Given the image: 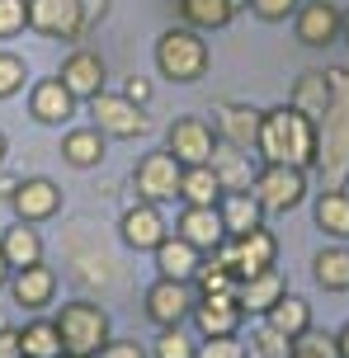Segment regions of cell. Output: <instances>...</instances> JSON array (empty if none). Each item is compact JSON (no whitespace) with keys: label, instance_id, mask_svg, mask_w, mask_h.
Listing matches in <instances>:
<instances>
[{"label":"cell","instance_id":"cell-17","mask_svg":"<svg viewBox=\"0 0 349 358\" xmlns=\"http://www.w3.org/2000/svg\"><path fill=\"white\" fill-rule=\"evenodd\" d=\"M76 104H80V99L62 85V76H48V80H38V85L29 90V113H34V123H43V127L71 123Z\"/></svg>","mask_w":349,"mask_h":358},{"label":"cell","instance_id":"cell-21","mask_svg":"<svg viewBox=\"0 0 349 358\" xmlns=\"http://www.w3.org/2000/svg\"><path fill=\"white\" fill-rule=\"evenodd\" d=\"M175 236H184L194 250L213 255L227 241V227H222V213L218 208H184L180 222H175Z\"/></svg>","mask_w":349,"mask_h":358},{"label":"cell","instance_id":"cell-47","mask_svg":"<svg viewBox=\"0 0 349 358\" xmlns=\"http://www.w3.org/2000/svg\"><path fill=\"white\" fill-rule=\"evenodd\" d=\"M15 189H19V179H15V175H0V198H5V203L15 198Z\"/></svg>","mask_w":349,"mask_h":358},{"label":"cell","instance_id":"cell-44","mask_svg":"<svg viewBox=\"0 0 349 358\" xmlns=\"http://www.w3.org/2000/svg\"><path fill=\"white\" fill-rule=\"evenodd\" d=\"M123 94H128L132 104L147 108L151 104V80H147V76H128V80H123Z\"/></svg>","mask_w":349,"mask_h":358},{"label":"cell","instance_id":"cell-9","mask_svg":"<svg viewBox=\"0 0 349 358\" xmlns=\"http://www.w3.org/2000/svg\"><path fill=\"white\" fill-rule=\"evenodd\" d=\"M307 189H312V179L297 165H259L255 175V198L264 203V213H293L307 198Z\"/></svg>","mask_w":349,"mask_h":358},{"label":"cell","instance_id":"cell-29","mask_svg":"<svg viewBox=\"0 0 349 358\" xmlns=\"http://www.w3.org/2000/svg\"><path fill=\"white\" fill-rule=\"evenodd\" d=\"M71 268H76V278H80L85 287H99V292L118 283V264H113V255L104 250L99 241H94V245H90L85 255H80V250L71 245Z\"/></svg>","mask_w":349,"mask_h":358},{"label":"cell","instance_id":"cell-18","mask_svg":"<svg viewBox=\"0 0 349 358\" xmlns=\"http://www.w3.org/2000/svg\"><path fill=\"white\" fill-rule=\"evenodd\" d=\"M213 175H218L222 184V194H250L255 189V175H259V165L250 161V151H241V146L232 142H218L213 146Z\"/></svg>","mask_w":349,"mask_h":358},{"label":"cell","instance_id":"cell-33","mask_svg":"<svg viewBox=\"0 0 349 358\" xmlns=\"http://www.w3.org/2000/svg\"><path fill=\"white\" fill-rule=\"evenodd\" d=\"M312 278L321 292H349V245H326L312 259Z\"/></svg>","mask_w":349,"mask_h":358},{"label":"cell","instance_id":"cell-19","mask_svg":"<svg viewBox=\"0 0 349 358\" xmlns=\"http://www.w3.org/2000/svg\"><path fill=\"white\" fill-rule=\"evenodd\" d=\"M5 287H10L15 306H24V311H43V306H52V297H57V273L48 264H29V268H15Z\"/></svg>","mask_w":349,"mask_h":358},{"label":"cell","instance_id":"cell-3","mask_svg":"<svg viewBox=\"0 0 349 358\" xmlns=\"http://www.w3.org/2000/svg\"><path fill=\"white\" fill-rule=\"evenodd\" d=\"M208 43H203L199 29H166L156 38V71L166 76L170 85H199L208 76Z\"/></svg>","mask_w":349,"mask_h":358},{"label":"cell","instance_id":"cell-41","mask_svg":"<svg viewBox=\"0 0 349 358\" xmlns=\"http://www.w3.org/2000/svg\"><path fill=\"white\" fill-rule=\"evenodd\" d=\"M194 358H245V344L236 335H218V340H203Z\"/></svg>","mask_w":349,"mask_h":358},{"label":"cell","instance_id":"cell-4","mask_svg":"<svg viewBox=\"0 0 349 358\" xmlns=\"http://www.w3.org/2000/svg\"><path fill=\"white\" fill-rule=\"evenodd\" d=\"M52 321H57V335H62V349H66V354L94 358L104 344H109V311H104L99 302H90V297L66 302Z\"/></svg>","mask_w":349,"mask_h":358},{"label":"cell","instance_id":"cell-14","mask_svg":"<svg viewBox=\"0 0 349 358\" xmlns=\"http://www.w3.org/2000/svg\"><path fill=\"white\" fill-rule=\"evenodd\" d=\"M259 118H264V108L236 104V99H218L213 104V132H218V142H232L241 151H255L259 146Z\"/></svg>","mask_w":349,"mask_h":358},{"label":"cell","instance_id":"cell-40","mask_svg":"<svg viewBox=\"0 0 349 358\" xmlns=\"http://www.w3.org/2000/svg\"><path fill=\"white\" fill-rule=\"evenodd\" d=\"M293 358H340V349H335V335H321V330H307L302 340L293 344Z\"/></svg>","mask_w":349,"mask_h":358},{"label":"cell","instance_id":"cell-51","mask_svg":"<svg viewBox=\"0 0 349 358\" xmlns=\"http://www.w3.org/2000/svg\"><path fill=\"white\" fill-rule=\"evenodd\" d=\"M0 165H5V132H0Z\"/></svg>","mask_w":349,"mask_h":358},{"label":"cell","instance_id":"cell-53","mask_svg":"<svg viewBox=\"0 0 349 358\" xmlns=\"http://www.w3.org/2000/svg\"><path fill=\"white\" fill-rule=\"evenodd\" d=\"M62 358H85V354H62Z\"/></svg>","mask_w":349,"mask_h":358},{"label":"cell","instance_id":"cell-38","mask_svg":"<svg viewBox=\"0 0 349 358\" xmlns=\"http://www.w3.org/2000/svg\"><path fill=\"white\" fill-rule=\"evenodd\" d=\"M24 85H29V66H24V57L0 52V99H15Z\"/></svg>","mask_w":349,"mask_h":358},{"label":"cell","instance_id":"cell-32","mask_svg":"<svg viewBox=\"0 0 349 358\" xmlns=\"http://www.w3.org/2000/svg\"><path fill=\"white\" fill-rule=\"evenodd\" d=\"M180 198H184V208H218L222 184H218V175H213V165H184Z\"/></svg>","mask_w":349,"mask_h":358},{"label":"cell","instance_id":"cell-7","mask_svg":"<svg viewBox=\"0 0 349 358\" xmlns=\"http://www.w3.org/2000/svg\"><path fill=\"white\" fill-rule=\"evenodd\" d=\"M180 175H184V165L170 156L166 146L147 151L142 161L132 165V194L142 203H170V198H180Z\"/></svg>","mask_w":349,"mask_h":358},{"label":"cell","instance_id":"cell-35","mask_svg":"<svg viewBox=\"0 0 349 358\" xmlns=\"http://www.w3.org/2000/svg\"><path fill=\"white\" fill-rule=\"evenodd\" d=\"M194 292L199 297H208V292H236V273L222 264L218 255H203L199 273H194Z\"/></svg>","mask_w":349,"mask_h":358},{"label":"cell","instance_id":"cell-54","mask_svg":"<svg viewBox=\"0 0 349 358\" xmlns=\"http://www.w3.org/2000/svg\"><path fill=\"white\" fill-rule=\"evenodd\" d=\"M245 358H259V354H250V349H245Z\"/></svg>","mask_w":349,"mask_h":358},{"label":"cell","instance_id":"cell-34","mask_svg":"<svg viewBox=\"0 0 349 358\" xmlns=\"http://www.w3.org/2000/svg\"><path fill=\"white\" fill-rule=\"evenodd\" d=\"M19 344H24V358H62V335H57V321H29L19 330Z\"/></svg>","mask_w":349,"mask_h":358},{"label":"cell","instance_id":"cell-2","mask_svg":"<svg viewBox=\"0 0 349 358\" xmlns=\"http://www.w3.org/2000/svg\"><path fill=\"white\" fill-rule=\"evenodd\" d=\"M259 165H297L312 170L316 165V123L307 113H297L293 104H274L259 118Z\"/></svg>","mask_w":349,"mask_h":358},{"label":"cell","instance_id":"cell-45","mask_svg":"<svg viewBox=\"0 0 349 358\" xmlns=\"http://www.w3.org/2000/svg\"><path fill=\"white\" fill-rule=\"evenodd\" d=\"M0 358H24V344H19L15 325H0Z\"/></svg>","mask_w":349,"mask_h":358},{"label":"cell","instance_id":"cell-10","mask_svg":"<svg viewBox=\"0 0 349 358\" xmlns=\"http://www.w3.org/2000/svg\"><path fill=\"white\" fill-rule=\"evenodd\" d=\"M29 29L38 38H52V43H76L90 24L76 0H29Z\"/></svg>","mask_w":349,"mask_h":358},{"label":"cell","instance_id":"cell-23","mask_svg":"<svg viewBox=\"0 0 349 358\" xmlns=\"http://www.w3.org/2000/svg\"><path fill=\"white\" fill-rule=\"evenodd\" d=\"M151 255H156V273L161 278H184V283H194V273L203 264V250H194L184 236H166Z\"/></svg>","mask_w":349,"mask_h":358},{"label":"cell","instance_id":"cell-12","mask_svg":"<svg viewBox=\"0 0 349 358\" xmlns=\"http://www.w3.org/2000/svg\"><path fill=\"white\" fill-rule=\"evenodd\" d=\"M340 29H345V10L331 0H302L293 15V34L302 48H331Z\"/></svg>","mask_w":349,"mask_h":358},{"label":"cell","instance_id":"cell-11","mask_svg":"<svg viewBox=\"0 0 349 358\" xmlns=\"http://www.w3.org/2000/svg\"><path fill=\"white\" fill-rule=\"evenodd\" d=\"M213 146H218L213 123H203L194 113H184V118H175V123L166 127V151L180 165H208L213 161Z\"/></svg>","mask_w":349,"mask_h":358},{"label":"cell","instance_id":"cell-36","mask_svg":"<svg viewBox=\"0 0 349 358\" xmlns=\"http://www.w3.org/2000/svg\"><path fill=\"white\" fill-rule=\"evenodd\" d=\"M250 354H259V358H293V340H288V335H278L274 325L259 321L255 335H250Z\"/></svg>","mask_w":349,"mask_h":358},{"label":"cell","instance_id":"cell-25","mask_svg":"<svg viewBox=\"0 0 349 358\" xmlns=\"http://www.w3.org/2000/svg\"><path fill=\"white\" fill-rule=\"evenodd\" d=\"M0 255H5L10 273H15V268H29V264H43V236H38V227H29V222L5 227V236H0Z\"/></svg>","mask_w":349,"mask_h":358},{"label":"cell","instance_id":"cell-15","mask_svg":"<svg viewBox=\"0 0 349 358\" xmlns=\"http://www.w3.org/2000/svg\"><path fill=\"white\" fill-rule=\"evenodd\" d=\"M194 330H199L203 340H218V335H236L241 321H245V311H241L236 292H208L194 302Z\"/></svg>","mask_w":349,"mask_h":358},{"label":"cell","instance_id":"cell-30","mask_svg":"<svg viewBox=\"0 0 349 358\" xmlns=\"http://www.w3.org/2000/svg\"><path fill=\"white\" fill-rule=\"evenodd\" d=\"M288 104H293L297 113H307L312 123H321V118H326V108H331V76H326V71H302Z\"/></svg>","mask_w":349,"mask_h":358},{"label":"cell","instance_id":"cell-28","mask_svg":"<svg viewBox=\"0 0 349 358\" xmlns=\"http://www.w3.org/2000/svg\"><path fill=\"white\" fill-rule=\"evenodd\" d=\"M104 132L99 127H71L66 137H62V161L71 165V170H94V165L104 161Z\"/></svg>","mask_w":349,"mask_h":358},{"label":"cell","instance_id":"cell-6","mask_svg":"<svg viewBox=\"0 0 349 358\" xmlns=\"http://www.w3.org/2000/svg\"><path fill=\"white\" fill-rule=\"evenodd\" d=\"M90 118L104 137H113V142H137V137H147V127H151L147 108L132 104L123 90H99L90 99Z\"/></svg>","mask_w":349,"mask_h":358},{"label":"cell","instance_id":"cell-26","mask_svg":"<svg viewBox=\"0 0 349 358\" xmlns=\"http://www.w3.org/2000/svg\"><path fill=\"white\" fill-rule=\"evenodd\" d=\"M218 213H222L227 236H250L255 227H264V203L255 198V189L250 194H222Z\"/></svg>","mask_w":349,"mask_h":358},{"label":"cell","instance_id":"cell-31","mask_svg":"<svg viewBox=\"0 0 349 358\" xmlns=\"http://www.w3.org/2000/svg\"><path fill=\"white\" fill-rule=\"evenodd\" d=\"M312 222L335 241H349V189H321L312 203Z\"/></svg>","mask_w":349,"mask_h":358},{"label":"cell","instance_id":"cell-48","mask_svg":"<svg viewBox=\"0 0 349 358\" xmlns=\"http://www.w3.org/2000/svg\"><path fill=\"white\" fill-rule=\"evenodd\" d=\"M335 349H340V358H349V325H340V335H335Z\"/></svg>","mask_w":349,"mask_h":358},{"label":"cell","instance_id":"cell-43","mask_svg":"<svg viewBox=\"0 0 349 358\" xmlns=\"http://www.w3.org/2000/svg\"><path fill=\"white\" fill-rule=\"evenodd\" d=\"M94 358H151V349H147V344H137V340H109Z\"/></svg>","mask_w":349,"mask_h":358},{"label":"cell","instance_id":"cell-42","mask_svg":"<svg viewBox=\"0 0 349 358\" xmlns=\"http://www.w3.org/2000/svg\"><path fill=\"white\" fill-rule=\"evenodd\" d=\"M297 5H302V0H250V10H255L264 24H283L288 15H297Z\"/></svg>","mask_w":349,"mask_h":358},{"label":"cell","instance_id":"cell-52","mask_svg":"<svg viewBox=\"0 0 349 358\" xmlns=\"http://www.w3.org/2000/svg\"><path fill=\"white\" fill-rule=\"evenodd\" d=\"M232 5H236V10H241V5H250V0H232Z\"/></svg>","mask_w":349,"mask_h":358},{"label":"cell","instance_id":"cell-20","mask_svg":"<svg viewBox=\"0 0 349 358\" xmlns=\"http://www.w3.org/2000/svg\"><path fill=\"white\" fill-rule=\"evenodd\" d=\"M57 76H62V85L71 90L76 99H85V104H90L94 94L104 90V57L90 52V48H76V52L62 62V71H57Z\"/></svg>","mask_w":349,"mask_h":358},{"label":"cell","instance_id":"cell-49","mask_svg":"<svg viewBox=\"0 0 349 358\" xmlns=\"http://www.w3.org/2000/svg\"><path fill=\"white\" fill-rule=\"evenodd\" d=\"M10 283V264H5V255H0V287Z\"/></svg>","mask_w":349,"mask_h":358},{"label":"cell","instance_id":"cell-13","mask_svg":"<svg viewBox=\"0 0 349 358\" xmlns=\"http://www.w3.org/2000/svg\"><path fill=\"white\" fill-rule=\"evenodd\" d=\"M170 236L166 227V213H161V203H132V208H123V217H118V241L128 245V250H156L161 241Z\"/></svg>","mask_w":349,"mask_h":358},{"label":"cell","instance_id":"cell-37","mask_svg":"<svg viewBox=\"0 0 349 358\" xmlns=\"http://www.w3.org/2000/svg\"><path fill=\"white\" fill-rule=\"evenodd\" d=\"M194 354H199V344L184 335V325L161 330V335H156V344H151V358H194Z\"/></svg>","mask_w":349,"mask_h":358},{"label":"cell","instance_id":"cell-27","mask_svg":"<svg viewBox=\"0 0 349 358\" xmlns=\"http://www.w3.org/2000/svg\"><path fill=\"white\" fill-rule=\"evenodd\" d=\"M259 321L274 325L278 335H288V340L297 344L307 330H312V302H307V297H293V292H283V297L274 302V311H264Z\"/></svg>","mask_w":349,"mask_h":358},{"label":"cell","instance_id":"cell-50","mask_svg":"<svg viewBox=\"0 0 349 358\" xmlns=\"http://www.w3.org/2000/svg\"><path fill=\"white\" fill-rule=\"evenodd\" d=\"M340 38H345V43H349V15H345V29H340Z\"/></svg>","mask_w":349,"mask_h":358},{"label":"cell","instance_id":"cell-39","mask_svg":"<svg viewBox=\"0 0 349 358\" xmlns=\"http://www.w3.org/2000/svg\"><path fill=\"white\" fill-rule=\"evenodd\" d=\"M29 29V0H0V43H10Z\"/></svg>","mask_w":349,"mask_h":358},{"label":"cell","instance_id":"cell-22","mask_svg":"<svg viewBox=\"0 0 349 358\" xmlns=\"http://www.w3.org/2000/svg\"><path fill=\"white\" fill-rule=\"evenodd\" d=\"M288 292V283H283V273H274V268H264V273H255V278H241L236 283V302L245 316H264V311H274V302Z\"/></svg>","mask_w":349,"mask_h":358},{"label":"cell","instance_id":"cell-8","mask_svg":"<svg viewBox=\"0 0 349 358\" xmlns=\"http://www.w3.org/2000/svg\"><path fill=\"white\" fill-rule=\"evenodd\" d=\"M194 302H199V292H194V283H184V278H156V283L147 287V297H142L147 321L156 325V330L184 325L194 316Z\"/></svg>","mask_w":349,"mask_h":358},{"label":"cell","instance_id":"cell-1","mask_svg":"<svg viewBox=\"0 0 349 358\" xmlns=\"http://www.w3.org/2000/svg\"><path fill=\"white\" fill-rule=\"evenodd\" d=\"M331 108L316 123V175L321 189H349V66H331Z\"/></svg>","mask_w":349,"mask_h":358},{"label":"cell","instance_id":"cell-5","mask_svg":"<svg viewBox=\"0 0 349 358\" xmlns=\"http://www.w3.org/2000/svg\"><path fill=\"white\" fill-rule=\"evenodd\" d=\"M213 255L236 273V283H241V278H255V273L278 264V236L269 227H255L250 236H227Z\"/></svg>","mask_w":349,"mask_h":358},{"label":"cell","instance_id":"cell-24","mask_svg":"<svg viewBox=\"0 0 349 358\" xmlns=\"http://www.w3.org/2000/svg\"><path fill=\"white\" fill-rule=\"evenodd\" d=\"M184 29H199V34H218L236 19V5L232 0H175Z\"/></svg>","mask_w":349,"mask_h":358},{"label":"cell","instance_id":"cell-46","mask_svg":"<svg viewBox=\"0 0 349 358\" xmlns=\"http://www.w3.org/2000/svg\"><path fill=\"white\" fill-rule=\"evenodd\" d=\"M76 5L85 10V24H99V19L109 15V5H113V0H76Z\"/></svg>","mask_w":349,"mask_h":358},{"label":"cell","instance_id":"cell-16","mask_svg":"<svg viewBox=\"0 0 349 358\" xmlns=\"http://www.w3.org/2000/svg\"><path fill=\"white\" fill-rule=\"evenodd\" d=\"M10 208H15V222H29V227H38V222H52L57 213H62V189H57L52 179H19L15 198H10Z\"/></svg>","mask_w":349,"mask_h":358}]
</instances>
